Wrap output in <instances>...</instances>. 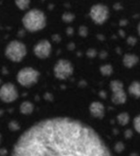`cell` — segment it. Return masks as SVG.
<instances>
[{
	"label": "cell",
	"instance_id": "cell-14",
	"mask_svg": "<svg viewBox=\"0 0 140 156\" xmlns=\"http://www.w3.org/2000/svg\"><path fill=\"white\" fill-rule=\"evenodd\" d=\"M118 122L121 125V126H126L128 122H129V114L128 112H121L118 115L117 117Z\"/></svg>",
	"mask_w": 140,
	"mask_h": 156
},
{
	"label": "cell",
	"instance_id": "cell-7",
	"mask_svg": "<svg viewBox=\"0 0 140 156\" xmlns=\"http://www.w3.org/2000/svg\"><path fill=\"white\" fill-rule=\"evenodd\" d=\"M89 15L91 19L96 24L102 25L108 20L109 12H108V8L106 5L101 4H97L91 7Z\"/></svg>",
	"mask_w": 140,
	"mask_h": 156
},
{
	"label": "cell",
	"instance_id": "cell-20",
	"mask_svg": "<svg viewBox=\"0 0 140 156\" xmlns=\"http://www.w3.org/2000/svg\"><path fill=\"white\" fill-rule=\"evenodd\" d=\"M124 149H125V145H124V144L122 142H118L115 145V150H116L117 153H121V152L124 151Z\"/></svg>",
	"mask_w": 140,
	"mask_h": 156
},
{
	"label": "cell",
	"instance_id": "cell-28",
	"mask_svg": "<svg viewBox=\"0 0 140 156\" xmlns=\"http://www.w3.org/2000/svg\"><path fill=\"white\" fill-rule=\"evenodd\" d=\"M74 48H75V44H74V43H70V44L68 45V49L72 50V49H74Z\"/></svg>",
	"mask_w": 140,
	"mask_h": 156
},
{
	"label": "cell",
	"instance_id": "cell-19",
	"mask_svg": "<svg viewBox=\"0 0 140 156\" xmlns=\"http://www.w3.org/2000/svg\"><path fill=\"white\" fill-rule=\"evenodd\" d=\"M9 129L13 132H15V131H18L20 129V126L18 124V122L16 121H12L9 122V125H8Z\"/></svg>",
	"mask_w": 140,
	"mask_h": 156
},
{
	"label": "cell",
	"instance_id": "cell-2",
	"mask_svg": "<svg viewBox=\"0 0 140 156\" xmlns=\"http://www.w3.org/2000/svg\"><path fill=\"white\" fill-rule=\"evenodd\" d=\"M25 28L30 32L42 30L46 25V15L39 9L29 10L22 18Z\"/></svg>",
	"mask_w": 140,
	"mask_h": 156
},
{
	"label": "cell",
	"instance_id": "cell-10",
	"mask_svg": "<svg viewBox=\"0 0 140 156\" xmlns=\"http://www.w3.org/2000/svg\"><path fill=\"white\" fill-rule=\"evenodd\" d=\"M90 114L97 119H103L105 117V106L100 101H93L89 105Z\"/></svg>",
	"mask_w": 140,
	"mask_h": 156
},
{
	"label": "cell",
	"instance_id": "cell-15",
	"mask_svg": "<svg viewBox=\"0 0 140 156\" xmlns=\"http://www.w3.org/2000/svg\"><path fill=\"white\" fill-rule=\"evenodd\" d=\"M100 72L104 76H110L113 73V67L109 64H105L100 67L99 69Z\"/></svg>",
	"mask_w": 140,
	"mask_h": 156
},
{
	"label": "cell",
	"instance_id": "cell-24",
	"mask_svg": "<svg viewBox=\"0 0 140 156\" xmlns=\"http://www.w3.org/2000/svg\"><path fill=\"white\" fill-rule=\"evenodd\" d=\"M133 136V132L131 131V130H127L126 132H125V137L127 138V139H129V138H131Z\"/></svg>",
	"mask_w": 140,
	"mask_h": 156
},
{
	"label": "cell",
	"instance_id": "cell-25",
	"mask_svg": "<svg viewBox=\"0 0 140 156\" xmlns=\"http://www.w3.org/2000/svg\"><path fill=\"white\" fill-rule=\"evenodd\" d=\"M52 37H53L54 41H56V42H60V40H61V37H60V36H58V35H54Z\"/></svg>",
	"mask_w": 140,
	"mask_h": 156
},
{
	"label": "cell",
	"instance_id": "cell-23",
	"mask_svg": "<svg viewBox=\"0 0 140 156\" xmlns=\"http://www.w3.org/2000/svg\"><path fill=\"white\" fill-rule=\"evenodd\" d=\"M137 38L136 37H128V39H127V42H128V45H130V46H135L136 45V43H137Z\"/></svg>",
	"mask_w": 140,
	"mask_h": 156
},
{
	"label": "cell",
	"instance_id": "cell-9",
	"mask_svg": "<svg viewBox=\"0 0 140 156\" xmlns=\"http://www.w3.org/2000/svg\"><path fill=\"white\" fill-rule=\"evenodd\" d=\"M52 50L51 43L47 39H42L38 41L34 47V54L38 58L44 59L50 56Z\"/></svg>",
	"mask_w": 140,
	"mask_h": 156
},
{
	"label": "cell",
	"instance_id": "cell-17",
	"mask_svg": "<svg viewBox=\"0 0 140 156\" xmlns=\"http://www.w3.org/2000/svg\"><path fill=\"white\" fill-rule=\"evenodd\" d=\"M133 125H134V128H135L136 132L140 134V114L135 117V119L133 121Z\"/></svg>",
	"mask_w": 140,
	"mask_h": 156
},
{
	"label": "cell",
	"instance_id": "cell-3",
	"mask_svg": "<svg viewBox=\"0 0 140 156\" xmlns=\"http://www.w3.org/2000/svg\"><path fill=\"white\" fill-rule=\"evenodd\" d=\"M5 55L13 62H20L26 55V47L19 40H12L5 48Z\"/></svg>",
	"mask_w": 140,
	"mask_h": 156
},
{
	"label": "cell",
	"instance_id": "cell-6",
	"mask_svg": "<svg viewBox=\"0 0 140 156\" xmlns=\"http://www.w3.org/2000/svg\"><path fill=\"white\" fill-rule=\"evenodd\" d=\"M110 89L112 90V102L114 104H124L127 101L128 96L123 89V83L118 80H114L110 82Z\"/></svg>",
	"mask_w": 140,
	"mask_h": 156
},
{
	"label": "cell",
	"instance_id": "cell-11",
	"mask_svg": "<svg viewBox=\"0 0 140 156\" xmlns=\"http://www.w3.org/2000/svg\"><path fill=\"white\" fill-rule=\"evenodd\" d=\"M139 61V58L135 55V54H130V53H128L124 56L123 58V64L125 67L130 69V68H133L134 66H136Z\"/></svg>",
	"mask_w": 140,
	"mask_h": 156
},
{
	"label": "cell",
	"instance_id": "cell-18",
	"mask_svg": "<svg viewBox=\"0 0 140 156\" xmlns=\"http://www.w3.org/2000/svg\"><path fill=\"white\" fill-rule=\"evenodd\" d=\"M62 18H63V20H64L65 22H67V23H70V22H72V21L74 20L75 16H74L73 14H71V13H66V14H64V15H63Z\"/></svg>",
	"mask_w": 140,
	"mask_h": 156
},
{
	"label": "cell",
	"instance_id": "cell-5",
	"mask_svg": "<svg viewBox=\"0 0 140 156\" xmlns=\"http://www.w3.org/2000/svg\"><path fill=\"white\" fill-rule=\"evenodd\" d=\"M74 72V67L67 59H59L54 67V75L56 79L64 80L68 79Z\"/></svg>",
	"mask_w": 140,
	"mask_h": 156
},
{
	"label": "cell",
	"instance_id": "cell-13",
	"mask_svg": "<svg viewBox=\"0 0 140 156\" xmlns=\"http://www.w3.org/2000/svg\"><path fill=\"white\" fill-rule=\"evenodd\" d=\"M128 92L135 98H140V82L134 81L128 87Z\"/></svg>",
	"mask_w": 140,
	"mask_h": 156
},
{
	"label": "cell",
	"instance_id": "cell-1",
	"mask_svg": "<svg viewBox=\"0 0 140 156\" xmlns=\"http://www.w3.org/2000/svg\"><path fill=\"white\" fill-rule=\"evenodd\" d=\"M12 155H111L98 133L80 121L56 117L27 129L13 147Z\"/></svg>",
	"mask_w": 140,
	"mask_h": 156
},
{
	"label": "cell",
	"instance_id": "cell-26",
	"mask_svg": "<svg viewBox=\"0 0 140 156\" xmlns=\"http://www.w3.org/2000/svg\"><path fill=\"white\" fill-rule=\"evenodd\" d=\"M99 57H100V58L104 59V58H106L108 57V54H107V52H106V51H102V52H100Z\"/></svg>",
	"mask_w": 140,
	"mask_h": 156
},
{
	"label": "cell",
	"instance_id": "cell-21",
	"mask_svg": "<svg viewBox=\"0 0 140 156\" xmlns=\"http://www.w3.org/2000/svg\"><path fill=\"white\" fill-rule=\"evenodd\" d=\"M79 32H78V34L81 36V37H87V33H88V30H87V27H84V26H82V27H79V30H78Z\"/></svg>",
	"mask_w": 140,
	"mask_h": 156
},
{
	"label": "cell",
	"instance_id": "cell-4",
	"mask_svg": "<svg viewBox=\"0 0 140 156\" xmlns=\"http://www.w3.org/2000/svg\"><path fill=\"white\" fill-rule=\"evenodd\" d=\"M39 77H40L39 71H37L36 69L31 67H26L18 71L16 75V80L21 86L29 88L37 83Z\"/></svg>",
	"mask_w": 140,
	"mask_h": 156
},
{
	"label": "cell",
	"instance_id": "cell-22",
	"mask_svg": "<svg viewBox=\"0 0 140 156\" xmlns=\"http://www.w3.org/2000/svg\"><path fill=\"white\" fill-rule=\"evenodd\" d=\"M97 55V50L95 48H89L87 51V56L88 58H95Z\"/></svg>",
	"mask_w": 140,
	"mask_h": 156
},
{
	"label": "cell",
	"instance_id": "cell-12",
	"mask_svg": "<svg viewBox=\"0 0 140 156\" xmlns=\"http://www.w3.org/2000/svg\"><path fill=\"white\" fill-rule=\"evenodd\" d=\"M20 112L24 115H29L34 112V104L30 101H23L20 105Z\"/></svg>",
	"mask_w": 140,
	"mask_h": 156
},
{
	"label": "cell",
	"instance_id": "cell-16",
	"mask_svg": "<svg viewBox=\"0 0 140 156\" xmlns=\"http://www.w3.org/2000/svg\"><path fill=\"white\" fill-rule=\"evenodd\" d=\"M16 6L21 10H26L30 4V0H15Z\"/></svg>",
	"mask_w": 140,
	"mask_h": 156
},
{
	"label": "cell",
	"instance_id": "cell-8",
	"mask_svg": "<svg viewBox=\"0 0 140 156\" xmlns=\"http://www.w3.org/2000/svg\"><path fill=\"white\" fill-rule=\"evenodd\" d=\"M17 98H18V91L14 84L8 82L2 85L0 90V99L2 101L5 103H11L15 100H17Z\"/></svg>",
	"mask_w": 140,
	"mask_h": 156
},
{
	"label": "cell",
	"instance_id": "cell-29",
	"mask_svg": "<svg viewBox=\"0 0 140 156\" xmlns=\"http://www.w3.org/2000/svg\"><path fill=\"white\" fill-rule=\"evenodd\" d=\"M99 94H100V96H103V97H104V98H105V97H106V93H105V92H104V91H101V92H100V93H99Z\"/></svg>",
	"mask_w": 140,
	"mask_h": 156
},
{
	"label": "cell",
	"instance_id": "cell-27",
	"mask_svg": "<svg viewBox=\"0 0 140 156\" xmlns=\"http://www.w3.org/2000/svg\"><path fill=\"white\" fill-rule=\"evenodd\" d=\"M67 34H68V35H72L73 32H74V29H73L72 27H68V28L67 29Z\"/></svg>",
	"mask_w": 140,
	"mask_h": 156
},
{
	"label": "cell",
	"instance_id": "cell-30",
	"mask_svg": "<svg viewBox=\"0 0 140 156\" xmlns=\"http://www.w3.org/2000/svg\"><path fill=\"white\" fill-rule=\"evenodd\" d=\"M138 34H139L140 36V23L139 25H138Z\"/></svg>",
	"mask_w": 140,
	"mask_h": 156
}]
</instances>
